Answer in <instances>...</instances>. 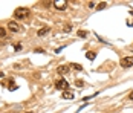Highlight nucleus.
Returning a JSON list of instances; mask_svg holds the SVG:
<instances>
[{
  "mask_svg": "<svg viewBox=\"0 0 133 113\" xmlns=\"http://www.w3.org/2000/svg\"><path fill=\"white\" fill-rule=\"evenodd\" d=\"M28 15H29V9L28 8H17L15 11H14V17L15 18H18V20H22V18H28Z\"/></svg>",
  "mask_w": 133,
  "mask_h": 113,
  "instance_id": "nucleus-1",
  "label": "nucleus"
},
{
  "mask_svg": "<svg viewBox=\"0 0 133 113\" xmlns=\"http://www.w3.org/2000/svg\"><path fill=\"white\" fill-rule=\"evenodd\" d=\"M121 66L122 67H132L133 66V57H124V58H121Z\"/></svg>",
  "mask_w": 133,
  "mask_h": 113,
  "instance_id": "nucleus-2",
  "label": "nucleus"
},
{
  "mask_svg": "<svg viewBox=\"0 0 133 113\" xmlns=\"http://www.w3.org/2000/svg\"><path fill=\"white\" fill-rule=\"evenodd\" d=\"M54 6H55L57 9H60V11H64L67 8V2L66 0H55V2H54Z\"/></svg>",
  "mask_w": 133,
  "mask_h": 113,
  "instance_id": "nucleus-3",
  "label": "nucleus"
},
{
  "mask_svg": "<svg viewBox=\"0 0 133 113\" xmlns=\"http://www.w3.org/2000/svg\"><path fill=\"white\" fill-rule=\"evenodd\" d=\"M57 89H60V90H67L69 89V83H67L66 79H63V78H60L58 81H57Z\"/></svg>",
  "mask_w": 133,
  "mask_h": 113,
  "instance_id": "nucleus-4",
  "label": "nucleus"
},
{
  "mask_svg": "<svg viewBox=\"0 0 133 113\" xmlns=\"http://www.w3.org/2000/svg\"><path fill=\"white\" fill-rule=\"evenodd\" d=\"M8 29H9L11 32H20V31H22V28H20V25H18L17 22H9V23H8Z\"/></svg>",
  "mask_w": 133,
  "mask_h": 113,
  "instance_id": "nucleus-5",
  "label": "nucleus"
},
{
  "mask_svg": "<svg viewBox=\"0 0 133 113\" xmlns=\"http://www.w3.org/2000/svg\"><path fill=\"white\" fill-rule=\"evenodd\" d=\"M64 99H74L75 98V95L72 93V92H63V95H61Z\"/></svg>",
  "mask_w": 133,
  "mask_h": 113,
  "instance_id": "nucleus-6",
  "label": "nucleus"
},
{
  "mask_svg": "<svg viewBox=\"0 0 133 113\" xmlns=\"http://www.w3.org/2000/svg\"><path fill=\"white\" fill-rule=\"evenodd\" d=\"M67 72H69V67H67V66H60V67H58V74L66 75Z\"/></svg>",
  "mask_w": 133,
  "mask_h": 113,
  "instance_id": "nucleus-7",
  "label": "nucleus"
},
{
  "mask_svg": "<svg viewBox=\"0 0 133 113\" xmlns=\"http://www.w3.org/2000/svg\"><path fill=\"white\" fill-rule=\"evenodd\" d=\"M49 31H51L49 28H41L40 31H38V35H40V37H43V35H46V34H48Z\"/></svg>",
  "mask_w": 133,
  "mask_h": 113,
  "instance_id": "nucleus-8",
  "label": "nucleus"
},
{
  "mask_svg": "<svg viewBox=\"0 0 133 113\" xmlns=\"http://www.w3.org/2000/svg\"><path fill=\"white\" fill-rule=\"evenodd\" d=\"M70 67H72V69H75V70H83V66L78 64V63H72V64H70Z\"/></svg>",
  "mask_w": 133,
  "mask_h": 113,
  "instance_id": "nucleus-9",
  "label": "nucleus"
},
{
  "mask_svg": "<svg viewBox=\"0 0 133 113\" xmlns=\"http://www.w3.org/2000/svg\"><path fill=\"white\" fill-rule=\"evenodd\" d=\"M95 55H96L95 52H87V54H86V57H87L89 60H95Z\"/></svg>",
  "mask_w": 133,
  "mask_h": 113,
  "instance_id": "nucleus-10",
  "label": "nucleus"
},
{
  "mask_svg": "<svg viewBox=\"0 0 133 113\" xmlns=\"http://www.w3.org/2000/svg\"><path fill=\"white\" fill-rule=\"evenodd\" d=\"M77 34H78V37H81V38H86V37H87V32H86V31H78Z\"/></svg>",
  "mask_w": 133,
  "mask_h": 113,
  "instance_id": "nucleus-11",
  "label": "nucleus"
},
{
  "mask_svg": "<svg viewBox=\"0 0 133 113\" xmlns=\"http://www.w3.org/2000/svg\"><path fill=\"white\" fill-rule=\"evenodd\" d=\"M0 37H6V29L5 28H0Z\"/></svg>",
  "mask_w": 133,
  "mask_h": 113,
  "instance_id": "nucleus-12",
  "label": "nucleus"
},
{
  "mask_svg": "<svg viewBox=\"0 0 133 113\" xmlns=\"http://www.w3.org/2000/svg\"><path fill=\"white\" fill-rule=\"evenodd\" d=\"M106 2H103V3H99V5H98V6H96V9H104V8H106Z\"/></svg>",
  "mask_w": 133,
  "mask_h": 113,
  "instance_id": "nucleus-13",
  "label": "nucleus"
},
{
  "mask_svg": "<svg viewBox=\"0 0 133 113\" xmlns=\"http://www.w3.org/2000/svg\"><path fill=\"white\" fill-rule=\"evenodd\" d=\"M14 49H15V50H20V49H22V44H15V46H14Z\"/></svg>",
  "mask_w": 133,
  "mask_h": 113,
  "instance_id": "nucleus-14",
  "label": "nucleus"
},
{
  "mask_svg": "<svg viewBox=\"0 0 133 113\" xmlns=\"http://www.w3.org/2000/svg\"><path fill=\"white\" fill-rule=\"evenodd\" d=\"M83 84H84V83H83V81H77V86H78V87H81V86H83Z\"/></svg>",
  "mask_w": 133,
  "mask_h": 113,
  "instance_id": "nucleus-15",
  "label": "nucleus"
},
{
  "mask_svg": "<svg viewBox=\"0 0 133 113\" xmlns=\"http://www.w3.org/2000/svg\"><path fill=\"white\" fill-rule=\"evenodd\" d=\"M130 99H133V92L130 93Z\"/></svg>",
  "mask_w": 133,
  "mask_h": 113,
  "instance_id": "nucleus-16",
  "label": "nucleus"
},
{
  "mask_svg": "<svg viewBox=\"0 0 133 113\" xmlns=\"http://www.w3.org/2000/svg\"><path fill=\"white\" fill-rule=\"evenodd\" d=\"M26 113H32V112H26Z\"/></svg>",
  "mask_w": 133,
  "mask_h": 113,
  "instance_id": "nucleus-17",
  "label": "nucleus"
},
{
  "mask_svg": "<svg viewBox=\"0 0 133 113\" xmlns=\"http://www.w3.org/2000/svg\"><path fill=\"white\" fill-rule=\"evenodd\" d=\"M132 14H133V12H132Z\"/></svg>",
  "mask_w": 133,
  "mask_h": 113,
  "instance_id": "nucleus-18",
  "label": "nucleus"
}]
</instances>
